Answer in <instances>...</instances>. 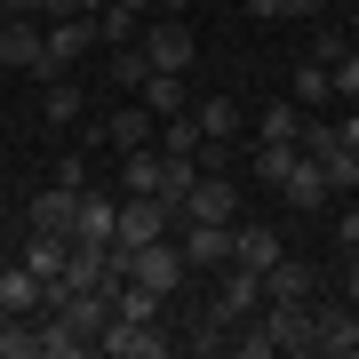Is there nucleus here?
Wrapping results in <instances>:
<instances>
[{
  "mask_svg": "<svg viewBox=\"0 0 359 359\" xmlns=\"http://www.w3.org/2000/svg\"><path fill=\"white\" fill-rule=\"evenodd\" d=\"M287 96L304 104V112H320V104L335 96V88H327V65H311V56H304V72H295V88H287Z\"/></svg>",
  "mask_w": 359,
  "mask_h": 359,
  "instance_id": "obj_27",
  "label": "nucleus"
},
{
  "mask_svg": "<svg viewBox=\"0 0 359 359\" xmlns=\"http://www.w3.org/2000/svg\"><path fill=\"white\" fill-rule=\"evenodd\" d=\"M256 136H264V144H295V136H304V104H295V96L271 104V112L256 120Z\"/></svg>",
  "mask_w": 359,
  "mask_h": 359,
  "instance_id": "obj_25",
  "label": "nucleus"
},
{
  "mask_svg": "<svg viewBox=\"0 0 359 359\" xmlns=\"http://www.w3.org/2000/svg\"><path fill=\"white\" fill-rule=\"evenodd\" d=\"M344 248H351V256H359V208H351V216H344Z\"/></svg>",
  "mask_w": 359,
  "mask_h": 359,
  "instance_id": "obj_38",
  "label": "nucleus"
},
{
  "mask_svg": "<svg viewBox=\"0 0 359 359\" xmlns=\"http://www.w3.org/2000/svg\"><path fill=\"white\" fill-rule=\"evenodd\" d=\"M0 359H40V311H0Z\"/></svg>",
  "mask_w": 359,
  "mask_h": 359,
  "instance_id": "obj_23",
  "label": "nucleus"
},
{
  "mask_svg": "<svg viewBox=\"0 0 359 359\" xmlns=\"http://www.w3.org/2000/svg\"><path fill=\"white\" fill-rule=\"evenodd\" d=\"M280 16H327L320 0H280Z\"/></svg>",
  "mask_w": 359,
  "mask_h": 359,
  "instance_id": "obj_35",
  "label": "nucleus"
},
{
  "mask_svg": "<svg viewBox=\"0 0 359 359\" xmlns=\"http://www.w3.org/2000/svg\"><path fill=\"white\" fill-rule=\"evenodd\" d=\"M136 48L152 56V72H192L200 40H192V25H184V16H152V32H144Z\"/></svg>",
  "mask_w": 359,
  "mask_h": 359,
  "instance_id": "obj_5",
  "label": "nucleus"
},
{
  "mask_svg": "<svg viewBox=\"0 0 359 359\" xmlns=\"http://www.w3.org/2000/svg\"><path fill=\"white\" fill-rule=\"evenodd\" d=\"M208 311H216L224 327H231V320H256V311H264V271H248V264H224V280H216V304H208Z\"/></svg>",
  "mask_w": 359,
  "mask_h": 359,
  "instance_id": "obj_6",
  "label": "nucleus"
},
{
  "mask_svg": "<svg viewBox=\"0 0 359 359\" xmlns=\"http://www.w3.org/2000/svg\"><path fill=\"white\" fill-rule=\"evenodd\" d=\"M65 248H72V240H32V248H25V264L40 271V280H56V271H65Z\"/></svg>",
  "mask_w": 359,
  "mask_h": 359,
  "instance_id": "obj_29",
  "label": "nucleus"
},
{
  "mask_svg": "<svg viewBox=\"0 0 359 359\" xmlns=\"http://www.w3.org/2000/svg\"><path fill=\"white\" fill-rule=\"evenodd\" d=\"M184 8H192V0H152V16H184Z\"/></svg>",
  "mask_w": 359,
  "mask_h": 359,
  "instance_id": "obj_40",
  "label": "nucleus"
},
{
  "mask_svg": "<svg viewBox=\"0 0 359 359\" xmlns=\"http://www.w3.org/2000/svg\"><path fill=\"white\" fill-rule=\"evenodd\" d=\"M56 184H65V192H80V184H88V160L65 152V160H56Z\"/></svg>",
  "mask_w": 359,
  "mask_h": 359,
  "instance_id": "obj_32",
  "label": "nucleus"
},
{
  "mask_svg": "<svg viewBox=\"0 0 359 359\" xmlns=\"http://www.w3.org/2000/svg\"><path fill=\"white\" fill-rule=\"evenodd\" d=\"M176 231V208H168L160 192H120V224H112V264L128 271V256L144 240H168Z\"/></svg>",
  "mask_w": 359,
  "mask_h": 359,
  "instance_id": "obj_1",
  "label": "nucleus"
},
{
  "mask_svg": "<svg viewBox=\"0 0 359 359\" xmlns=\"http://www.w3.org/2000/svg\"><path fill=\"white\" fill-rule=\"evenodd\" d=\"M112 224H120V200H104L80 184V216H72V240H96V248H112Z\"/></svg>",
  "mask_w": 359,
  "mask_h": 359,
  "instance_id": "obj_18",
  "label": "nucleus"
},
{
  "mask_svg": "<svg viewBox=\"0 0 359 359\" xmlns=\"http://www.w3.org/2000/svg\"><path fill=\"white\" fill-rule=\"evenodd\" d=\"M176 248L192 271H224L231 264V224H176Z\"/></svg>",
  "mask_w": 359,
  "mask_h": 359,
  "instance_id": "obj_11",
  "label": "nucleus"
},
{
  "mask_svg": "<svg viewBox=\"0 0 359 359\" xmlns=\"http://www.w3.org/2000/svg\"><path fill=\"white\" fill-rule=\"evenodd\" d=\"M311 327H320V351L327 359L359 351V304H320V295H311Z\"/></svg>",
  "mask_w": 359,
  "mask_h": 359,
  "instance_id": "obj_12",
  "label": "nucleus"
},
{
  "mask_svg": "<svg viewBox=\"0 0 359 359\" xmlns=\"http://www.w3.org/2000/svg\"><path fill=\"white\" fill-rule=\"evenodd\" d=\"M344 304H359V256H351V271H344Z\"/></svg>",
  "mask_w": 359,
  "mask_h": 359,
  "instance_id": "obj_39",
  "label": "nucleus"
},
{
  "mask_svg": "<svg viewBox=\"0 0 359 359\" xmlns=\"http://www.w3.org/2000/svg\"><path fill=\"white\" fill-rule=\"evenodd\" d=\"M295 152H304V144H256V176H264V184H280L287 168H295Z\"/></svg>",
  "mask_w": 359,
  "mask_h": 359,
  "instance_id": "obj_28",
  "label": "nucleus"
},
{
  "mask_svg": "<svg viewBox=\"0 0 359 359\" xmlns=\"http://www.w3.org/2000/svg\"><path fill=\"white\" fill-rule=\"evenodd\" d=\"M120 192H160V144L120 152Z\"/></svg>",
  "mask_w": 359,
  "mask_h": 359,
  "instance_id": "obj_24",
  "label": "nucleus"
},
{
  "mask_svg": "<svg viewBox=\"0 0 359 359\" xmlns=\"http://www.w3.org/2000/svg\"><path fill=\"white\" fill-rule=\"evenodd\" d=\"M72 216H80V192L48 184V192L25 208V231H32V240H72Z\"/></svg>",
  "mask_w": 359,
  "mask_h": 359,
  "instance_id": "obj_10",
  "label": "nucleus"
},
{
  "mask_svg": "<svg viewBox=\"0 0 359 359\" xmlns=\"http://www.w3.org/2000/svg\"><path fill=\"white\" fill-rule=\"evenodd\" d=\"M96 351L104 359H160V351H176V335H168V320H104V335H96Z\"/></svg>",
  "mask_w": 359,
  "mask_h": 359,
  "instance_id": "obj_3",
  "label": "nucleus"
},
{
  "mask_svg": "<svg viewBox=\"0 0 359 359\" xmlns=\"http://www.w3.org/2000/svg\"><path fill=\"white\" fill-rule=\"evenodd\" d=\"M40 40H48V72H72L80 56L96 48V16H48V25H40Z\"/></svg>",
  "mask_w": 359,
  "mask_h": 359,
  "instance_id": "obj_7",
  "label": "nucleus"
},
{
  "mask_svg": "<svg viewBox=\"0 0 359 359\" xmlns=\"http://www.w3.org/2000/svg\"><path fill=\"white\" fill-rule=\"evenodd\" d=\"M271 351H320V327H311V304H264L256 311Z\"/></svg>",
  "mask_w": 359,
  "mask_h": 359,
  "instance_id": "obj_9",
  "label": "nucleus"
},
{
  "mask_svg": "<svg viewBox=\"0 0 359 359\" xmlns=\"http://www.w3.org/2000/svg\"><path fill=\"white\" fill-rule=\"evenodd\" d=\"M320 295V280H311V264H295V256H280L264 271V304H311Z\"/></svg>",
  "mask_w": 359,
  "mask_h": 359,
  "instance_id": "obj_17",
  "label": "nucleus"
},
{
  "mask_svg": "<svg viewBox=\"0 0 359 359\" xmlns=\"http://www.w3.org/2000/svg\"><path fill=\"white\" fill-rule=\"evenodd\" d=\"M112 80H120V96H136L144 80H152V56H144L136 40H128V48H112Z\"/></svg>",
  "mask_w": 359,
  "mask_h": 359,
  "instance_id": "obj_26",
  "label": "nucleus"
},
{
  "mask_svg": "<svg viewBox=\"0 0 359 359\" xmlns=\"http://www.w3.org/2000/svg\"><path fill=\"white\" fill-rule=\"evenodd\" d=\"M280 200H287V208H304V216L327 200V176H320V160H311V152H295V168L280 176Z\"/></svg>",
  "mask_w": 359,
  "mask_h": 359,
  "instance_id": "obj_19",
  "label": "nucleus"
},
{
  "mask_svg": "<svg viewBox=\"0 0 359 359\" xmlns=\"http://www.w3.org/2000/svg\"><path fill=\"white\" fill-rule=\"evenodd\" d=\"M0 311H48V280L32 264H0Z\"/></svg>",
  "mask_w": 359,
  "mask_h": 359,
  "instance_id": "obj_15",
  "label": "nucleus"
},
{
  "mask_svg": "<svg viewBox=\"0 0 359 359\" xmlns=\"http://www.w3.org/2000/svg\"><path fill=\"white\" fill-rule=\"evenodd\" d=\"M104 144H120V152H136V144H160V120L144 112V96H128L112 120H104Z\"/></svg>",
  "mask_w": 359,
  "mask_h": 359,
  "instance_id": "obj_16",
  "label": "nucleus"
},
{
  "mask_svg": "<svg viewBox=\"0 0 359 359\" xmlns=\"http://www.w3.org/2000/svg\"><path fill=\"white\" fill-rule=\"evenodd\" d=\"M248 16H264V25H287V16H280V0H248Z\"/></svg>",
  "mask_w": 359,
  "mask_h": 359,
  "instance_id": "obj_34",
  "label": "nucleus"
},
{
  "mask_svg": "<svg viewBox=\"0 0 359 359\" xmlns=\"http://www.w3.org/2000/svg\"><path fill=\"white\" fill-rule=\"evenodd\" d=\"M40 112H48L56 128H72V120L88 112V96H80V80H72V72H56V80H40Z\"/></svg>",
  "mask_w": 359,
  "mask_h": 359,
  "instance_id": "obj_20",
  "label": "nucleus"
},
{
  "mask_svg": "<svg viewBox=\"0 0 359 359\" xmlns=\"http://www.w3.org/2000/svg\"><path fill=\"white\" fill-rule=\"evenodd\" d=\"M8 16H48V0H8Z\"/></svg>",
  "mask_w": 359,
  "mask_h": 359,
  "instance_id": "obj_37",
  "label": "nucleus"
},
{
  "mask_svg": "<svg viewBox=\"0 0 359 359\" xmlns=\"http://www.w3.org/2000/svg\"><path fill=\"white\" fill-rule=\"evenodd\" d=\"M136 96H144V112H152V120H176V112H192V96H184V72H152Z\"/></svg>",
  "mask_w": 359,
  "mask_h": 359,
  "instance_id": "obj_22",
  "label": "nucleus"
},
{
  "mask_svg": "<svg viewBox=\"0 0 359 359\" xmlns=\"http://www.w3.org/2000/svg\"><path fill=\"white\" fill-rule=\"evenodd\" d=\"M176 224H240V184H231L224 168H200L192 192L176 200Z\"/></svg>",
  "mask_w": 359,
  "mask_h": 359,
  "instance_id": "obj_2",
  "label": "nucleus"
},
{
  "mask_svg": "<svg viewBox=\"0 0 359 359\" xmlns=\"http://www.w3.org/2000/svg\"><path fill=\"white\" fill-rule=\"evenodd\" d=\"M0 65H16L32 80H56L48 72V40H40V16H0Z\"/></svg>",
  "mask_w": 359,
  "mask_h": 359,
  "instance_id": "obj_4",
  "label": "nucleus"
},
{
  "mask_svg": "<svg viewBox=\"0 0 359 359\" xmlns=\"http://www.w3.org/2000/svg\"><path fill=\"white\" fill-rule=\"evenodd\" d=\"M65 8H72V16H96L104 0H48V16H65Z\"/></svg>",
  "mask_w": 359,
  "mask_h": 359,
  "instance_id": "obj_33",
  "label": "nucleus"
},
{
  "mask_svg": "<svg viewBox=\"0 0 359 359\" xmlns=\"http://www.w3.org/2000/svg\"><path fill=\"white\" fill-rule=\"evenodd\" d=\"M344 48H351V40L335 32V25H320V40H311V65H335V56H344Z\"/></svg>",
  "mask_w": 359,
  "mask_h": 359,
  "instance_id": "obj_31",
  "label": "nucleus"
},
{
  "mask_svg": "<svg viewBox=\"0 0 359 359\" xmlns=\"http://www.w3.org/2000/svg\"><path fill=\"white\" fill-rule=\"evenodd\" d=\"M192 128H200V144H240L248 112H240V96H200L192 104Z\"/></svg>",
  "mask_w": 359,
  "mask_h": 359,
  "instance_id": "obj_13",
  "label": "nucleus"
},
{
  "mask_svg": "<svg viewBox=\"0 0 359 359\" xmlns=\"http://www.w3.org/2000/svg\"><path fill=\"white\" fill-rule=\"evenodd\" d=\"M112 311H120V320H168V295L120 271V287H112Z\"/></svg>",
  "mask_w": 359,
  "mask_h": 359,
  "instance_id": "obj_21",
  "label": "nucleus"
},
{
  "mask_svg": "<svg viewBox=\"0 0 359 359\" xmlns=\"http://www.w3.org/2000/svg\"><path fill=\"white\" fill-rule=\"evenodd\" d=\"M184 248H176V231H168V240H144L136 256H128V280H144V287H160V295H176V280H184Z\"/></svg>",
  "mask_w": 359,
  "mask_h": 359,
  "instance_id": "obj_8",
  "label": "nucleus"
},
{
  "mask_svg": "<svg viewBox=\"0 0 359 359\" xmlns=\"http://www.w3.org/2000/svg\"><path fill=\"white\" fill-rule=\"evenodd\" d=\"M327 88L359 104V48H344V56H335V65H327Z\"/></svg>",
  "mask_w": 359,
  "mask_h": 359,
  "instance_id": "obj_30",
  "label": "nucleus"
},
{
  "mask_svg": "<svg viewBox=\"0 0 359 359\" xmlns=\"http://www.w3.org/2000/svg\"><path fill=\"white\" fill-rule=\"evenodd\" d=\"M335 136H344L351 152H359V104H351V112H344V128H335Z\"/></svg>",
  "mask_w": 359,
  "mask_h": 359,
  "instance_id": "obj_36",
  "label": "nucleus"
},
{
  "mask_svg": "<svg viewBox=\"0 0 359 359\" xmlns=\"http://www.w3.org/2000/svg\"><path fill=\"white\" fill-rule=\"evenodd\" d=\"M287 256V240L271 224H231V264H248V271H271Z\"/></svg>",
  "mask_w": 359,
  "mask_h": 359,
  "instance_id": "obj_14",
  "label": "nucleus"
}]
</instances>
